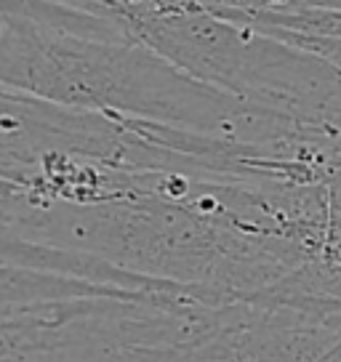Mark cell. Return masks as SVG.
<instances>
[{"label": "cell", "mask_w": 341, "mask_h": 362, "mask_svg": "<svg viewBox=\"0 0 341 362\" xmlns=\"http://www.w3.org/2000/svg\"><path fill=\"white\" fill-rule=\"evenodd\" d=\"M117 187L91 205L3 187V235L229 296L267 293L315 259L294 243L301 200L288 184L120 168Z\"/></svg>", "instance_id": "1"}, {"label": "cell", "mask_w": 341, "mask_h": 362, "mask_svg": "<svg viewBox=\"0 0 341 362\" xmlns=\"http://www.w3.org/2000/svg\"><path fill=\"white\" fill-rule=\"evenodd\" d=\"M0 80L43 102L272 144L307 125L179 69L125 24L54 0H3Z\"/></svg>", "instance_id": "2"}, {"label": "cell", "mask_w": 341, "mask_h": 362, "mask_svg": "<svg viewBox=\"0 0 341 362\" xmlns=\"http://www.w3.org/2000/svg\"><path fill=\"white\" fill-rule=\"evenodd\" d=\"M128 30L192 78L307 128L341 134V67L320 51L264 27L166 3Z\"/></svg>", "instance_id": "3"}, {"label": "cell", "mask_w": 341, "mask_h": 362, "mask_svg": "<svg viewBox=\"0 0 341 362\" xmlns=\"http://www.w3.org/2000/svg\"><path fill=\"white\" fill-rule=\"evenodd\" d=\"M173 3L197 6V8H205V11H214V13L245 16V13H259V11H296L307 0H173Z\"/></svg>", "instance_id": "4"}, {"label": "cell", "mask_w": 341, "mask_h": 362, "mask_svg": "<svg viewBox=\"0 0 341 362\" xmlns=\"http://www.w3.org/2000/svg\"><path fill=\"white\" fill-rule=\"evenodd\" d=\"M264 30H270V33H277L283 35V37H291L296 43L301 45H309V48H315L320 51L323 57L333 59L336 64L341 67V40L336 37H320V35H301V33H291V30H280V27H264Z\"/></svg>", "instance_id": "5"}]
</instances>
